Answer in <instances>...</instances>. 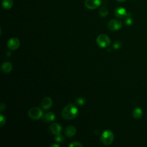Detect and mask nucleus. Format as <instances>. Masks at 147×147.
Instances as JSON below:
<instances>
[{"instance_id": "f257e3e1", "label": "nucleus", "mask_w": 147, "mask_h": 147, "mask_svg": "<svg viewBox=\"0 0 147 147\" xmlns=\"http://www.w3.org/2000/svg\"><path fill=\"white\" fill-rule=\"evenodd\" d=\"M78 113L77 107L72 103H69L63 109L61 114L64 119H72L77 117Z\"/></svg>"}, {"instance_id": "f03ea898", "label": "nucleus", "mask_w": 147, "mask_h": 147, "mask_svg": "<svg viewBox=\"0 0 147 147\" xmlns=\"http://www.w3.org/2000/svg\"><path fill=\"white\" fill-rule=\"evenodd\" d=\"M114 136L113 133L110 130H105L101 134L100 140L102 143L106 145H109L112 144L114 141Z\"/></svg>"}, {"instance_id": "7ed1b4c3", "label": "nucleus", "mask_w": 147, "mask_h": 147, "mask_svg": "<svg viewBox=\"0 0 147 147\" xmlns=\"http://www.w3.org/2000/svg\"><path fill=\"white\" fill-rule=\"evenodd\" d=\"M96 42L99 47L105 48L110 45L111 40L107 35L101 34L97 37L96 39Z\"/></svg>"}, {"instance_id": "20e7f679", "label": "nucleus", "mask_w": 147, "mask_h": 147, "mask_svg": "<svg viewBox=\"0 0 147 147\" xmlns=\"http://www.w3.org/2000/svg\"><path fill=\"white\" fill-rule=\"evenodd\" d=\"M42 110L38 107H33L28 111V116L34 120L40 119L42 118Z\"/></svg>"}, {"instance_id": "39448f33", "label": "nucleus", "mask_w": 147, "mask_h": 147, "mask_svg": "<svg viewBox=\"0 0 147 147\" xmlns=\"http://www.w3.org/2000/svg\"><path fill=\"white\" fill-rule=\"evenodd\" d=\"M107 26L108 28L111 30H118L122 27V22L119 20L112 19L108 22Z\"/></svg>"}, {"instance_id": "423d86ee", "label": "nucleus", "mask_w": 147, "mask_h": 147, "mask_svg": "<svg viewBox=\"0 0 147 147\" xmlns=\"http://www.w3.org/2000/svg\"><path fill=\"white\" fill-rule=\"evenodd\" d=\"M102 3V0H86L85 6L88 9H95Z\"/></svg>"}, {"instance_id": "0eeeda50", "label": "nucleus", "mask_w": 147, "mask_h": 147, "mask_svg": "<svg viewBox=\"0 0 147 147\" xmlns=\"http://www.w3.org/2000/svg\"><path fill=\"white\" fill-rule=\"evenodd\" d=\"M20 45V40L16 37L11 38L7 42V48L10 50H16L17 49Z\"/></svg>"}, {"instance_id": "6e6552de", "label": "nucleus", "mask_w": 147, "mask_h": 147, "mask_svg": "<svg viewBox=\"0 0 147 147\" xmlns=\"http://www.w3.org/2000/svg\"><path fill=\"white\" fill-rule=\"evenodd\" d=\"M49 130L51 131V132L55 136L61 134V132L62 130V127H61V125H60L57 123H53L51 124L49 126Z\"/></svg>"}, {"instance_id": "1a4fd4ad", "label": "nucleus", "mask_w": 147, "mask_h": 147, "mask_svg": "<svg viewBox=\"0 0 147 147\" xmlns=\"http://www.w3.org/2000/svg\"><path fill=\"white\" fill-rule=\"evenodd\" d=\"M41 107L44 110H48L52 105V99L49 96H45L44 97L41 102Z\"/></svg>"}, {"instance_id": "9d476101", "label": "nucleus", "mask_w": 147, "mask_h": 147, "mask_svg": "<svg viewBox=\"0 0 147 147\" xmlns=\"http://www.w3.org/2000/svg\"><path fill=\"white\" fill-rule=\"evenodd\" d=\"M114 13L115 14V16L119 18H123L126 17V16L127 15V12L125 8L121 7V6H119L117 7L115 9V11Z\"/></svg>"}, {"instance_id": "9b49d317", "label": "nucleus", "mask_w": 147, "mask_h": 147, "mask_svg": "<svg viewBox=\"0 0 147 147\" xmlns=\"http://www.w3.org/2000/svg\"><path fill=\"white\" fill-rule=\"evenodd\" d=\"M41 118L44 122H49L53 121L55 119V115L52 112L49 111L44 114Z\"/></svg>"}, {"instance_id": "f8f14e48", "label": "nucleus", "mask_w": 147, "mask_h": 147, "mask_svg": "<svg viewBox=\"0 0 147 147\" xmlns=\"http://www.w3.org/2000/svg\"><path fill=\"white\" fill-rule=\"evenodd\" d=\"M76 133V129L74 126H69L65 128V134L67 137H71L75 135Z\"/></svg>"}, {"instance_id": "ddd939ff", "label": "nucleus", "mask_w": 147, "mask_h": 147, "mask_svg": "<svg viewBox=\"0 0 147 147\" xmlns=\"http://www.w3.org/2000/svg\"><path fill=\"white\" fill-rule=\"evenodd\" d=\"M12 68H13V66L11 63L10 62L6 61L2 64L1 66V70L3 72L7 74V73H9L12 70Z\"/></svg>"}, {"instance_id": "4468645a", "label": "nucleus", "mask_w": 147, "mask_h": 147, "mask_svg": "<svg viewBox=\"0 0 147 147\" xmlns=\"http://www.w3.org/2000/svg\"><path fill=\"white\" fill-rule=\"evenodd\" d=\"M142 110L139 107H137L134 109L132 112V116L136 119H138L141 118L142 115Z\"/></svg>"}, {"instance_id": "2eb2a0df", "label": "nucleus", "mask_w": 147, "mask_h": 147, "mask_svg": "<svg viewBox=\"0 0 147 147\" xmlns=\"http://www.w3.org/2000/svg\"><path fill=\"white\" fill-rule=\"evenodd\" d=\"M13 5V0H2V6L5 9H10Z\"/></svg>"}, {"instance_id": "dca6fc26", "label": "nucleus", "mask_w": 147, "mask_h": 147, "mask_svg": "<svg viewBox=\"0 0 147 147\" xmlns=\"http://www.w3.org/2000/svg\"><path fill=\"white\" fill-rule=\"evenodd\" d=\"M99 14L102 17H105L108 14V10L105 7H101L99 10Z\"/></svg>"}, {"instance_id": "f3484780", "label": "nucleus", "mask_w": 147, "mask_h": 147, "mask_svg": "<svg viewBox=\"0 0 147 147\" xmlns=\"http://www.w3.org/2000/svg\"><path fill=\"white\" fill-rule=\"evenodd\" d=\"M125 18V24L127 25H131L133 24V19L130 13H127Z\"/></svg>"}, {"instance_id": "a211bd4d", "label": "nucleus", "mask_w": 147, "mask_h": 147, "mask_svg": "<svg viewBox=\"0 0 147 147\" xmlns=\"http://www.w3.org/2000/svg\"><path fill=\"white\" fill-rule=\"evenodd\" d=\"M75 102L78 105H80V106H82V105H84L86 103V100L83 97H79L76 100H75Z\"/></svg>"}, {"instance_id": "6ab92c4d", "label": "nucleus", "mask_w": 147, "mask_h": 147, "mask_svg": "<svg viewBox=\"0 0 147 147\" xmlns=\"http://www.w3.org/2000/svg\"><path fill=\"white\" fill-rule=\"evenodd\" d=\"M55 140L58 143H63L64 141V138L61 134H59L56 136L55 138Z\"/></svg>"}, {"instance_id": "aec40b11", "label": "nucleus", "mask_w": 147, "mask_h": 147, "mask_svg": "<svg viewBox=\"0 0 147 147\" xmlns=\"http://www.w3.org/2000/svg\"><path fill=\"white\" fill-rule=\"evenodd\" d=\"M82 146H83V145L80 144V142H77V141L72 142H71V143L69 145V146H70V147H77V146H80V147H82Z\"/></svg>"}, {"instance_id": "412c9836", "label": "nucleus", "mask_w": 147, "mask_h": 147, "mask_svg": "<svg viewBox=\"0 0 147 147\" xmlns=\"http://www.w3.org/2000/svg\"><path fill=\"white\" fill-rule=\"evenodd\" d=\"M122 44H121V42L118 41H115L114 44H113V48L115 49H119V48H121Z\"/></svg>"}, {"instance_id": "4be33fe9", "label": "nucleus", "mask_w": 147, "mask_h": 147, "mask_svg": "<svg viewBox=\"0 0 147 147\" xmlns=\"http://www.w3.org/2000/svg\"><path fill=\"white\" fill-rule=\"evenodd\" d=\"M0 126L1 127L5 125V118L2 114H1L0 115Z\"/></svg>"}, {"instance_id": "5701e85b", "label": "nucleus", "mask_w": 147, "mask_h": 147, "mask_svg": "<svg viewBox=\"0 0 147 147\" xmlns=\"http://www.w3.org/2000/svg\"><path fill=\"white\" fill-rule=\"evenodd\" d=\"M0 109H1V111L5 110V104H3V103H2L1 104V106H0Z\"/></svg>"}, {"instance_id": "b1692460", "label": "nucleus", "mask_w": 147, "mask_h": 147, "mask_svg": "<svg viewBox=\"0 0 147 147\" xmlns=\"http://www.w3.org/2000/svg\"><path fill=\"white\" fill-rule=\"evenodd\" d=\"M50 146H52V147H55V146H57V147H59V145H57V144H53L52 145H50Z\"/></svg>"}, {"instance_id": "393cba45", "label": "nucleus", "mask_w": 147, "mask_h": 147, "mask_svg": "<svg viewBox=\"0 0 147 147\" xmlns=\"http://www.w3.org/2000/svg\"><path fill=\"white\" fill-rule=\"evenodd\" d=\"M117 1L118 2H125L126 0H117Z\"/></svg>"}]
</instances>
